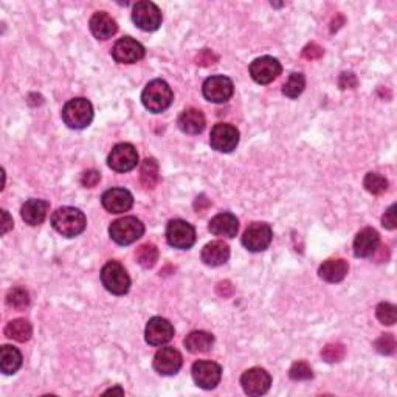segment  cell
<instances>
[{"mask_svg":"<svg viewBox=\"0 0 397 397\" xmlns=\"http://www.w3.org/2000/svg\"><path fill=\"white\" fill-rule=\"evenodd\" d=\"M51 225L66 238H75L86 230L87 221L82 211L73 207L57 208L51 216Z\"/></svg>","mask_w":397,"mask_h":397,"instance_id":"6da1fadb","label":"cell"},{"mask_svg":"<svg viewBox=\"0 0 397 397\" xmlns=\"http://www.w3.org/2000/svg\"><path fill=\"white\" fill-rule=\"evenodd\" d=\"M172 100H174V95H172L168 82L163 80L151 81L149 84L145 87V91L142 93L143 106L154 113L166 111V109L172 104Z\"/></svg>","mask_w":397,"mask_h":397,"instance_id":"7a4b0ae2","label":"cell"},{"mask_svg":"<svg viewBox=\"0 0 397 397\" xmlns=\"http://www.w3.org/2000/svg\"><path fill=\"white\" fill-rule=\"evenodd\" d=\"M62 120L70 129H84L93 120V107L86 98L70 100L62 109Z\"/></svg>","mask_w":397,"mask_h":397,"instance_id":"3957f363","label":"cell"},{"mask_svg":"<svg viewBox=\"0 0 397 397\" xmlns=\"http://www.w3.org/2000/svg\"><path fill=\"white\" fill-rule=\"evenodd\" d=\"M101 283L113 295H124L131 289V278L118 261H109L101 270Z\"/></svg>","mask_w":397,"mask_h":397,"instance_id":"277c9868","label":"cell"},{"mask_svg":"<svg viewBox=\"0 0 397 397\" xmlns=\"http://www.w3.org/2000/svg\"><path fill=\"white\" fill-rule=\"evenodd\" d=\"M145 233V225L137 217L126 216L112 222L109 227V234L120 246H129L132 242L140 239Z\"/></svg>","mask_w":397,"mask_h":397,"instance_id":"5b68a950","label":"cell"},{"mask_svg":"<svg viewBox=\"0 0 397 397\" xmlns=\"http://www.w3.org/2000/svg\"><path fill=\"white\" fill-rule=\"evenodd\" d=\"M132 21L140 30L156 31L162 25V11L152 2H137L132 8Z\"/></svg>","mask_w":397,"mask_h":397,"instance_id":"8992f818","label":"cell"},{"mask_svg":"<svg viewBox=\"0 0 397 397\" xmlns=\"http://www.w3.org/2000/svg\"><path fill=\"white\" fill-rule=\"evenodd\" d=\"M272 238L273 233L268 223L255 222L246 230L244 234H242V244H244L248 252L258 253L264 252V250L270 246Z\"/></svg>","mask_w":397,"mask_h":397,"instance_id":"52a82bcc","label":"cell"},{"mask_svg":"<svg viewBox=\"0 0 397 397\" xmlns=\"http://www.w3.org/2000/svg\"><path fill=\"white\" fill-rule=\"evenodd\" d=\"M166 239H168V244L171 247L188 250L196 242V230L191 223L185 221H171L168 223V228H166Z\"/></svg>","mask_w":397,"mask_h":397,"instance_id":"ba28073f","label":"cell"},{"mask_svg":"<svg viewBox=\"0 0 397 397\" xmlns=\"http://www.w3.org/2000/svg\"><path fill=\"white\" fill-rule=\"evenodd\" d=\"M138 163V152L129 143H120L115 146L107 157L109 168L117 172H127L136 168Z\"/></svg>","mask_w":397,"mask_h":397,"instance_id":"9c48e42d","label":"cell"},{"mask_svg":"<svg viewBox=\"0 0 397 397\" xmlns=\"http://www.w3.org/2000/svg\"><path fill=\"white\" fill-rule=\"evenodd\" d=\"M239 143V131L228 123H217L211 129L210 145L219 152H232Z\"/></svg>","mask_w":397,"mask_h":397,"instance_id":"30bf717a","label":"cell"},{"mask_svg":"<svg viewBox=\"0 0 397 397\" xmlns=\"http://www.w3.org/2000/svg\"><path fill=\"white\" fill-rule=\"evenodd\" d=\"M279 61L272 56H261L250 64V75L258 84H270L281 75Z\"/></svg>","mask_w":397,"mask_h":397,"instance_id":"8fae6325","label":"cell"},{"mask_svg":"<svg viewBox=\"0 0 397 397\" xmlns=\"http://www.w3.org/2000/svg\"><path fill=\"white\" fill-rule=\"evenodd\" d=\"M193 379L198 388L213 389L219 385L222 377V368L210 360H198L193 364Z\"/></svg>","mask_w":397,"mask_h":397,"instance_id":"7c38bea8","label":"cell"},{"mask_svg":"<svg viewBox=\"0 0 397 397\" xmlns=\"http://www.w3.org/2000/svg\"><path fill=\"white\" fill-rule=\"evenodd\" d=\"M233 81L227 76H211L203 82V97L211 102H225L233 97Z\"/></svg>","mask_w":397,"mask_h":397,"instance_id":"4fadbf2b","label":"cell"},{"mask_svg":"<svg viewBox=\"0 0 397 397\" xmlns=\"http://www.w3.org/2000/svg\"><path fill=\"white\" fill-rule=\"evenodd\" d=\"M241 385L248 396H261L268 391L272 377L262 368H250L241 377Z\"/></svg>","mask_w":397,"mask_h":397,"instance_id":"5bb4252c","label":"cell"},{"mask_svg":"<svg viewBox=\"0 0 397 397\" xmlns=\"http://www.w3.org/2000/svg\"><path fill=\"white\" fill-rule=\"evenodd\" d=\"M145 337L146 342L152 344V347H162V344L172 340V337H174V326L166 318L154 317L146 324Z\"/></svg>","mask_w":397,"mask_h":397,"instance_id":"9a60e30c","label":"cell"},{"mask_svg":"<svg viewBox=\"0 0 397 397\" xmlns=\"http://www.w3.org/2000/svg\"><path fill=\"white\" fill-rule=\"evenodd\" d=\"M113 59L120 64H133L145 57V47L132 37H121L112 48Z\"/></svg>","mask_w":397,"mask_h":397,"instance_id":"2e32d148","label":"cell"},{"mask_svg":"<svg viewBox=\"0 0 397 397\" xmlns=\"http://www.w3.org/2000/svg\"><path fill=\"white\" fill-rule=\"evenodd\" d=\"M182 354L174 348H162L154 357V369L162 376H174L182 368Z\"/></svg>","mask_w":397,"mask_h":397,"instance_id":"e0dca14e","label":"cell"},{"mask_svg":"<svg viewBox=\"0 0 397 397\" xmlns=\"http://www.w3.org/2000/svg\"><path fill=\"white\" fill-rule=\"evenodd\" d=\"M102 207H104L109 213L120 214L124 211H129L133 205V197L129 191L124 188H112L107 190L101 197Z\"/></svg>","mask_w":397,"mask_h":397,"instance_id":"ac0fdd59","label":"cell"},{"mask_svg":"<svg viewBox=\"0 0 397 397\" xmlns=\"http://www.w3.org/2000/svg\"><path fill=\"white\" fill-rule=\"evenodd\" d=\"M380 236L374 228H363L357 233L354 239V255L357 258H368L376 253L379 247Z\"/></svg>","mask_w":397,"mask_h":397,"instance_id":"d6986e66","label":"cell"},{"mask_svg":"<svg viewBox=\"0 0 397 397\" xmlns=\"http://www.w3.org/2000/svg\"><path fill=\"white\" fill-rule=\"evenodd\" d=\"M89 25H91L92 35L101 41L111 39V37L118 31V25L115 22V19L112 16H109L106 11L95 12Z\"/></svg>","mask_w":397,"mask_h":397,"instance_id":"ffe728a7","label":"cell"},{"mask_svg":"<svg viewBox=\"0 0 397 397\" xmlns=\"http://www.w3.org/2000/svg\"><path fill=\"white\" fill-rule=\"evenodd\" d=\"M208 228L214 236H222V238H234L239 230V221H238V217L232 213H221L211 219Z\"/></svg>","mask_w":397,"mask_h":397,"instance_id":"44dd1931","label":"cell"},{"mask_svg":"<svg viewBox=\"0 0 397 397\" xmlns=\"http://www.w3.org/2000/svg\"><path fill=\"white\" fill-rule=\"evenodd\" d=\"M230 258V247L223 241H213L208 242L202 250V261L203 264L210 267H219L225 264Z\"/></svg>","mask_w":397,"mask_h":397,"instance_id":"7402d4cb","label":"cell"},{"mask_svg":"<svg viewBox=\"0 0 397 397\" xmlns=\"http://www.w3.org/2000/svg\"><path fill=\"white\" fill-rule=\"evenodd\" d=\"M48 202L41 201V198H31L22 205L21 214L22 219L28 223V225H41L46 221L47 211H48Z\"/></svg>","mask_w":397,"mask_h":397,"instance_id":"603a6c76","label":"cell"},{"mask_svg":"<svg viewBox=\"0 0 397 397\" xmlns=\"http://www.w3.org/2000/svg\"><path fill=\"white\" fill-rule=\"evenodd\" d=\"M349 270L348 262L344 259H328L324 261L318 268L320 278L328 281V283H340L344 278H347Z\"/></svg>","mask_w":397,"mask_h":397,"instance_id":"cb8c5ba5","label":"cell"},{"mask_svg":"<svg viewBox=\"0 0 397 397\" xmlns=\"http://www.w3.org/2000/svg\"><path fill=\"white\" fill-rule=\"evenodd\" d=\"M177 124L182 132L190 133V136H197V133H201L205 129L207 121H205L203 113L198 111V109L191 107L182 112L181 117H178Z\"/></svg>","mask_w":397,"mask_h":397,"instance_id":"d4e9b609","label":"cell"},{"mask_svg":"<svg viewBox=\"0 0 397 397\" xmlns=\"http://www.w3.org/2000/svg\"><path fill=\"white\" fill-rule=\"evenodd\" d=\"M185 348L193 354H202V352H208L214 344V337L210 332L205 331H193L191 334L185 338Z\"/></svg>","mask_w":397,"mask_h":397,"instance_id":"484cf974","label":"cell"},{"mask_svg":"<svg viewBox=\"0 0 397 397\" xmlns=\"http://www.w3.org/2000/svg\"><path fill=\"white\" fill-rule=\"evenodd\" d=\"M22 367L21 351L10 344H3L0 348V369L3 374H15Z\"/></svg>","mask_w":397,"mask_h":397,"instance_id":"4316f807","label":"cell"},{"mask_svg":"<svg viewBox=\"0 0 397 397\" xmlns=\"http://www.w3.org/2000/svg\"><path fill=\"white\" fill-rule=\"evenodd\" d=\"M5 335L11 338V340L25 343V342L30 340L31 335H33V328H31L28 320L17 318V320H12V322L6 324Z\"/></svg>","mask_w":397,"mask_h":397,"instance_id":"83f0119b","label":"cell"},{"mask_svg":"<svg viewBox=\"0 0 397 397\" xmlns=\"http://www.w3.org/2000/svg\"><path fill=\"white\" fill-rule=\"evenodd\" d=\"M140 178L145 188L152 190L158 182V165L154 158H146L142 163V171H140Z\"/></svg>","mask_w":397,"mask_h":397,"instance_id":"f1b7e54d","label":"cell"},{"mask_svg":"<svg viewBox=\"0 0 397 397\" xmlns=\"http://www.w3.org/2000/svg\"><path fill=\"white\" fill-rule=\"evenodd\" d=\"M136 258L138 261V264L145 268H152L157 264L158 261V248L148 242V244H143L137 248Z\"/></svg>","mask_w":397,"mask_h":397,"instance_id":"f546056e","label":"cell"},{"mask_svg":"<svg viewBox=\"0 0 397 397\" xmlns=\"http://www.w3.org/2000/svg\"><path fill=\"white\" fill-rule=\"evenodd\" d=\"M306 87V78L303 73H292L283 87V93L287 98H298Z\"/></svg>","mask_w":397,"mask_h":397,"instance_id":"4dcf8cb0","label":"cell"},{"mask_svg":"<svg viewBox=\"0 0 397 397\" xmlns=\"http://www.w3.org/2000/svg\"><path fill=\"white\" fill-rule=\"evenodd\" d=\"M363 187L368 193L379 196L388 190V181L383 176L377 174V172H369V174H367V177H364Z\"/></svg>","mask_w":397,"mask_h":397,"instance_id":"1f68e13d","label":"cell"},{"mask_svg":"<svg viewBox=\"0 0 397 397\" xmlns=\"http://www.w3.org/2000/svg\"><path fill=\"white\" fill-rule=\"evenodd\" d=\"M6 304H8L11 309L24 311L25 307H28L30 304L28 292L22 289V287H15V289H11L8 295H6Z\"/></svg>","mask_w":397,"mask_h":397,"instance_id":"d6a6232c","label":"cell"},{"mask_svg":"<svg viewBox=\"0 0 397 397\" xmlns=\"http://www.w3.org/2000/svg\"><path fill=\"white\" fill-rule=\"evenodd\" d=\"M376 315L380 323L387 324V326H393L397 318L396 306H393L391 303H380L376 309Z\"/></svg>","mask_w":397,"mask_h":397,"instance_id":"836d02e7","label":"cell"},{"mask_svg":"<svg viewBox=\"0 0 397 397\" xmlns=\"http://www.w3.org/2000/svg\"><path fill=\"white\" fill-rule=\"evenodd\" d=\"M322 357L324 358L328 363H334V362H340L344 357V347L340 343H329L326 344L324 349L322 351Z\"/></svg>","mask_w":397,"mask_h":397,"instance_id":"e575fe53","label":"cell"},{"mask_svg":"<svg viewBox=\"0 0 397 397\" xmlns=\"http://www.w3.org/2000/svg\"><path fill=\"white\" fill-rule=\"evenodd\" d=\"M289 376H290L292 380H309L313 377L311 367L304 362L293 363L290 371H289Z\"/></svg>","mask_w":397,"mask_h":397,"instance_id":"d590c367","label":"cell"},{"mask_svg":"<svg viewBox=\"0 0 397 397\" xmlns=\"http://www.w3.org/2000/svg\"><path fill=\"white\" fill-rule=\"evenodd\" d=\"M374 347L380 354L389 356L396 351V338L393 334H383L380 338H377Z\"/></svg>","mask_w":397,"mask_h":397,"instance_id":"8d00e7d4","label":"cell"},{"mask_svg":"<svg viewBox=\"0 0 397 397\" xmlns=\"http://www.w3.org/2000/svg\"><path fill=\"white\" fill-rule=\"evenodd\" d=\"M382 225L388 230H394L397 227L396 205H391V207L385 211V214H383V217H382Z\"/></svg>","mask_w":397,"mask_h":397,"instance_id":"74e56055","label":"cell"},{"mask_svg":"<svg viewBox=\"0 0 397 397\" xmlns=\"http://www.w3.org/2000/svg\"><path fill=\"white\" fill-rule=\"evenodd\" d=\"M100 178H101V176H100V172L98 171H86L84 174H82V177H81V183L84 185L86 188H92V187H95V185H97L98 182H100Z\"/></svg>","mask_w":397,"mask_h":397,"instance_id":"f35d334b","label":"cell"},{"mask_svg":"<svg viewBox=\"0 0 397 397\" xmlns=\"http://www.w3.org/2000/svg\"><path fill=\"white\" fill-rule=\"evenodd\" d=\"M322 55H323V48L317 46V44H309V46L303 50V56L306 57V59H318Z\"/></svg>","mask_w":397,"mask_h":397,"instance_id":"ab89813d","label":"cell"},{"mask_svg":"<svg viewBox=\"0 0 397 397\" xmlns=\"http://www.w3.org/2000/svg\"><path fill=\"white\" fill-rule=\"evenodd\" d=\"M357 86V78L354 73H342L340 76V87L342 89H354Z\"/></svg>","mask_w":397,"mask_h":397,"instance_id":"60d3db41","label":"cell"},{"mask_svg":"<svg viewBox=\"0 0 397 397\" xmlns=\"http://www.w3.org/2000/svg\"><path fill=\"white\" fill-rule=\"evenodd\" d=\"M197 64L198 66H210V64H214L217 61V57L211 53L210 50H203L201 55L197 56Z\"/></svg>","mask_w":397,"mask_h":397,"instance_id":"b9f144b4","label":"cell"},{"mask_svg":"<svg viewBox=\"0 0 397 397\" xmlns=\"http://www.w3.org/2000/svg\"><path fill=\"white\" fill-rule=\"evenodd\" d=\"M2 217H3V222H2V234H6V233H8V230L12 228V219H11L10 214L6 213L5 210L2 211Z\"/></svg>","mask_w":397,"mask_h":397,"instance_id":"7bdbcfd3","label":"cell"}]
</instances>
